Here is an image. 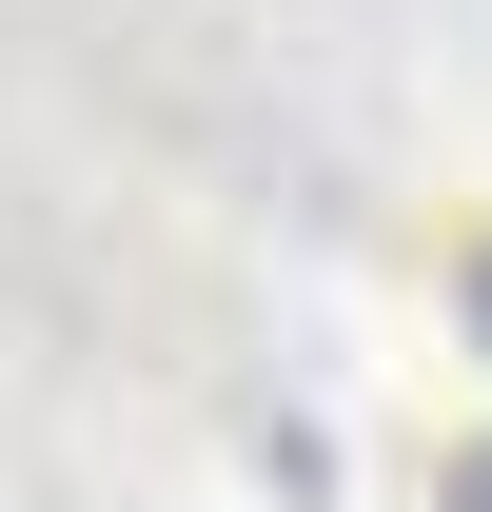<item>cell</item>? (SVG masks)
I'll list each match as a JSON object with an SVG mask.
<instances>
[{
  "instance_id": "obj_1",
  "label": "cell",
  "mask_w": 492,
  "mask_h": 512,
  "mask_svg": "<svg viewBox=\"0 0 492 512\" xmlns=\"http://www.w3.org/2000/svg\"><path fill=\"white\" fill-rule=\"evenodd\" d=\"M433 512H492V434H473V453H453V473H433Z\"/></svg>"
},
{
  "instance_id": "obj_2",
  "label": "cell",
  "mask_w": 492,
  "mask_h": 512,
  "mask_svg": "<svg viewBox=\"0 0 492 512\" xmlns=\"http://www.w3.org/2000/svg\"><path fill=\"white\" fill-rule=\"evenodd\" d=\"M473 355H492V256H473Z\"/></svg>"
}]
</instances>
